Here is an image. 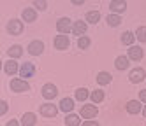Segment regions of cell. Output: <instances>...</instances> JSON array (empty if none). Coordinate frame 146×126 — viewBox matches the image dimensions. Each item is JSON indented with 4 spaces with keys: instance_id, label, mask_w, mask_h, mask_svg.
I'll list each match as a JSON object with an SVG mask.
<instances>
[{
    "instance_id": "obj_2",
    "label": "cell",
    "mask_w": 146,
    "mask_h": 126,
    "mask_svg": "<svg viewBox=\"0 0 146 126\" xmlns=\"http://www.w3.org/2000/svg\"><path fill=\"white\" fill-rule=\"evenodd\" d=\"M23 30H25V25H23V21H19V19H11L7 23V32L11 35H21Z\"/></svg>"
},
{
    "instance_id": "obj_13",
    "label": "cell",
    "mask_w": 146,
    "mask_h": 126,
    "mask_svg": "<svg viewBox=\"0 0 146 126\" xmlns=\"http://www.w3.org/2000/svg\"><path fill=\"white\" fill-rule=\"evenodd\" d=\"M21 18H23L25 23H34V21L37 19V10L32 9V7H27V9H23Z\"/></svg>"
},
{
    "instance_id": "obj_22",
    "label": "cell",
    "mask_w": 146,
    "mask_h": 126,
    "mask_svg": "<svg viewBox=\"0 0 146 126\" xmlns=\"http://www.w3.org/2000/svg\"><path fill=\"white\" fill-rule=\"evenodd\" d=\"M7 54H9V58H14L16 60V58H19V56L23 54V47L18 46V44L16 46H11V47L7 49Z\"/></svg>"
},
{
    "instance_id": "obj_1",
    "label": "cell",
    "mask_w": 146,
    "mask_h": 126,
    "mask_svg": "<svg viewBox=\"0 0 146 126\" xmlns=\"http://www.w3.org/2000/svg\"><path fill=\"white\" fill-rule=\"evenodd\" d=\"M9 86H11V89L14 91V93H25V91H30V84L25 81V79H13L11 81V84H9Z\"/></svg>"
},
{
    "instance_id": "obj_9",
    "label": "cell",
    "mask_w": 146,
    "mask_h": 126,
    "mask_svg": "<svg viewBox=\"0 0 146 126\" xmlns=\"http://www.w3.org/2000/svg\"><path fill=\"white\" fill-rule=\"evenodd\" d=\"M56 30L60 32V33H69V32H72V23L69 18H60L56 21Z\"/></svg>"
},
{
    "instance_id": "obj_29",
    "label": "cell",
    "mask_w": 146,
    "mask_h": 126,
    "mask_svg": "<svg viewBox=\"0 0 146 126\" xmlns=\"http://www.w3.org/2000/svg\"><path fill=\"white\" fill-rule=\"evenodd\" d=\"M135 37L139 42H146V26H139L135 30Z\"/></svg>"
},
{
    "instance_id": "obj_3",
    "label": "cell",
    "mask_w": 146,
    "mask_h": 126,
    "mask_svg": "<svg viewBox=\"0 0 146 126\" xmlns=\"http://www.w3.org/2000/svg\"><path fill=\"white\" fill-rule=\"evenodd\" d=\"M39 112H40V116H44V117H55L58 114V107L53 105V103H42Z\"/></svg>"
},
{
    "instance_id": "obj_35",
    "label": "cell",
    "mask_w": 146,
    "mask_h": 126,
    "mask_svg": "<svg viewBox=\"0 0 146 126\" xmlns=\"http://www.w3.org/2000/svg\"><path fill=\"white\" fill-rule=\"evenodd\" d=\"M16 124H18V121H9L7 123V126H16Z\"/></svg>"
},
{
    "instance_id": "obj_19",
    "label": "cell",
    "mask_w": 146,
    "mask_h": 126,
    "mask_svg": "<svg viewBox=\"0 0 146 126\" xmlns=\"http://www.w3.org/2000/svg\"><path fill=\"white\" fill-rule=\"evenodd\" d=\"M86 32V21H76L74 25H72V33L74 35H83Z\"/></svg>"
},
{
    "instance_id": "obj_10",
    "label": "cell",
    "mask_w": 146,
    "mask_h": 126,
    "mask_svg": "<svg viewBox=\"0 0 146 126\" xmlns=\"http://www.w3.org/2000/svg\"><path fill=\"white\" fill-rule=\"evenodd\" d=\"M132 61H139V60H143V56H144V52H143V47H139V46H129V54H127Z\"/></svg>"
},
{
    "instance_id": "obj_5",
    "label": "cell",
    "mask_w": 146,
    "mask_h": 126,
    "mask_svg": "<svg viewBox=\"0 0 146 126\" xmlns=\"http://www.w3.org/2000/svg\"><path fill=\"white\" fill-rule=\"evenodd\" d=\"M40 94H42L46 100H53L56 94H58V88L55 86V84L48 82V84H44V86H42V91H40Z\"/></svg>"
},
{
    "instance_id": "obj_26",
    "label": "cell",
    "mask_w": 146,
    "mask_h": 126,
    "mask_svg": "<svg viewBox=\"0 0 146 126\" xmlns=\"http://www.w3.org/2000/svg\"><path fill=\"white\" fill-rule=\"evenodd\" d=\"M65 124H67V126H78V124H81L79 116H76V114H69L67 117H65Z\"/></svg>"
},
{
    "instance_id": "obj_4",
    "label": "cell",
    "mask_w": 146,
    "mask_h": 126,
    "mask_svg": "<svg viewBox=\"0 0 146 126\" xmlns=\"http://www.w3.org/2000/svg\"><path fill=\"white\" fill-rule=\"evenodd\" d=\"M35 72H37V68H35V65L34 63H28V61H25L21 67H19V75L21 77H25V79H28V77H34L35 75Z\"/></svg>"
},
{
    "instance_id": "obj_27",
    "label": "cell",
    "mask_w": 146,
    "mask_h": 126,
    "mask_svg": "<svg viewBox=\"0 0 146 126\" xmlns=\"http://www.w3.org/2000/svg\"><path fill=\"white\" fill-rule=\"evenodd\" d=\"M90 44H92L90 37L79 35V39H78V47H79V49H88V47H90Z\"/></svg>"
},
{
    "instance_id": "obj_24",
    "label": "cell",
    "mask_w": 146,
    "mask_h": 126,
    "mask_svg": "<svg viewBox=\"0 0 146 126\" xmlns=\"http://www.w3.org/2000/svg\"><path fill=\"white\" fill-rule=\"evenodd\" d=\"M86 21L92 25H97L100 21V12L99 10H90V12H86Z\"/></svg>"
},
{
    "instance_id": "obj_32",
    "label": "cell",
    "mask_w": 146,
    "mask_h": 126,
    "mask_svg": "<svg viewBox=\"0 0 146 126\" xmlns=\"http://www.w3.org/2000/svg\"><path fill=\"white\" fill-rule=\"evenodd\" d=\"M139 100H141L143 103H146V89H141V91H139Z\"/></svg>"
},
{
    "instance_id": "obj_12",
    "label": "cell",
    "mask_w": 146,
    "mask_h": 126,
    "mask_svg": "<svg viewBox=\"0 0 146 126\" xmlns=\"http://www.w3.org/2000/svg\"><path fill=\"white\" fill-rule=\"evenodd\" d=\"M125 109H127L129 114L137 116L139 112H143V110H141V100H129L127 105H125Z\"/></svg>"
},
{
    "instance_id": "obj_28",
    "label": "cell",
    "mask_w": 146,
    "mask_h": 126,
    "mask_svg": "<svg viewBox=\"0 0 146 126\" xmlns=\"http://www.w3.org/2000/svg\"><path fill=\"white\" fill-rule=\"evenodd\" d=\"M88 96H90L88 89H85V88H79V89H76V100H79V102H85Z\"/></svg>"
},
{
    "instance_id": "obj_33",
    "label": "cell",
    "mask_w": 146,
    "mask_h": 126,
    "mask_svg": "<svg viewBox=\"0 0 146 126\" xmlns=\"http://www.w3.org/2000/svg\"><path fill=\"white\" fill-rule=\"evenodd\" d=\"M83 124H86V126H97L99 123H97V121H85Z\"/></svg>"
},
{
    "instance_id": "obj_34",
    "label": "cell",
    "mask_w": 146,
    "mask_h": 126,
    "mask_svg": "<svg viewBox=\"0 0 146 126\" xmlns=\"http://www.w3.org/2000/svg\"><path fill=\"white\" fill-rule=\"evenodd\" d=\"M74 5H81V4H85V0H70Z\"/></svg>"
},
{
    "instance_id": "obj_14",
    "label": "cell",
    "mask_w": 146,
    "mask_h": 126,
    "mask_svg": "<svg viewBox=\"0 0 146 126\" xmlns=\"http://www.w3.org/2000/svg\"><path fill=\"white\" fill-rule=\"evenodd\" d=\"M4 72L7 74V75H14L16 72H19V67H18V63L14 61V58H11L9 61L4 63Z\"/></svg>"
},
{
    "instance_id": "obj_20",
    "label": "cell",
    "mask_w": 146,
    "mask_h": 126,
    "mask_svg": "<svg viewBox=\"0 0 146 126\" xmlns=\"http://www.w3.org/2000/svg\"><path fill=\"white\" fill-rule=\"evenodd\" d=\"M113 81V75L109 72H99L97 74V82L100 84V86H106V84H109Z\"/></svg>"
},
{
    "instance_id": "obj_23",
    "label": "cell",
    "mask_w": 146,
    "mask_h": 126,
    "mask_svg": "<svg viewBox=\"0 0 146 126\" xmlns=\"http://www.w3.org/2000/svg\"><path fill=\"white\" fill-rule=\"evenodd\" d=\"M106 21H108V25H109V26H118V25L121 23V18H120L118 12H113V14H108Z\"/></svg>"
},
{
    "instance_id": "obj_18",
    "label": "cell",
    "mask_w": 146,
    "mask_h": 126,
    "mask_svg": "<svg viewBox=\"0 0 146 126\" xmlns=\"http://www.w3.org/2000/svg\"><path fill=\"white\" fill-rule=\"evenodd\" d=\"M72 109H74V100H72V98H62L60 110L67 114V112H72Z\"/></svg>"
},
{
    "instance_id": "obj_17",
    "label": "cell",
    "mask_w": 146,
    "mask_h": 126,
    "mask_svg": "<svg viewBox=\"0 0 146 126\" xmlns=\"http://www.w3.org/2000/svg\"><path fill=\"white\" fill-rule=\"evenodd\" d=\"M21 124H23V126H34V124H37V116H35V114H32V112L23 114V117H21Z\"/></svg>"
},
{
    "instance_id": "obj_8",
    "label": "cell",
    "mask_w": 146,
    "mask_h": 126,
    "mask_svg": "<svg viewBox=\"0 0 146 126\" xmlns=\"http://www.w3.org/2000/svg\"><path fill=\"white\" fill-rule=\"evenodd\" d=\"M28 52L32 56H39V54H42L44 52V44L40 40H32L28 44Z\"/></svg>"
},
{
    "instance_id": "obj_11",
    "label": "cell",
    "mask_w": 146,
    "mask_h": 126,
    "mask_svg": "<svg viewBox=\"0 0 146 126\" xmlns=\"http://www.w3.org/2000/svg\"><path fill=\"white\" fill-rule=\"evenodd\" d=\"M144 77H146L144 68H134V70L130 72V75H129V79H130V82H132V84L143 82V81H144Z\"/></svg>"
},
{
    "instance_id": "obj_36",
    "label": "cell",
    "mask_w": 146,
    "mask_h": 126,
    "mask_svg": "<svg viewBox=\"0 0 146 126\" xmlns=\"http://www.w3.org/2000/svg\"><path fill=\"white\" fill-rule=\"evenodd\" d=\"M143 116L146 117V105H144V109H143Z\"/></svg>"
},
{
    "instance_id": "obj_31",
    "label": "cell",
    "mask_w": 146,
    "mask_h": 126,
    "mask_svg": "<svg viewBox=\"0 0 146 126\" xmlns=\"http://www.w3.org/2000/svg\"><path fill=\"white\" fill-rule=\"evenodd\" d=\"M0 105H2V109H0V114L4 116V114L7 112V109H9V107H7V102H5V100H2V103H0Z\"/></svg>"
},
{
    "instance_id": "obj_16",
    "label": "cell",
    "mask_w": 146,
    "mask_h": 126,
    "mask_svg": "<svg viewBox=\"0 0 146 126\" xmlns=\"http://www.w3.org/2000/svg\"><path fill=\"white\" fill-rule=\"evenodd\" d=\"M130 58L129 56H118L116 61H114V67H116V70H127L129 65H130Z\"/></svg>"
},
{
    "instance_id": "obj_21",
    "label": "cell",
    "mask_w": 146,
    "mask_h": 126,
    "mask_svg": "<svg viewBox=\"0 0 146 126\" xmlns=\"http://www.w3.org/2000/svg\"><path fill=\"white\" fill-rule=\"evenodd\" d=\"M135 39L137 37H135V33H132V32H123L121 33V44L123 46H132Z\"/></svg>"
},
{
    "instance_id": "obj_15",
    "label": "cell",
    "mask_w": 146,
    "mask_h": 126,
    "mask_svg": "<svg viewBox=\"0 0 146 126\" xmlns=\"http://www.w3.org/2000/svg\"><path fill=\"white\" fill-rule=\"evenodd\" d=\"M109 9L113 10V12L121 14V12H125V9H127V2H125V0H113V2L109 4Z\"/></svg>"
},
{
    "instance_id": "obj_30",
    "label": "cell",
    "mask_w": 146,
    "mask_h": 126,
    "mask_svg": "<svg viewBox=\"0 0 146 126\" xmlns=\"http://www.w3.org/2000/svg\"><path fill=\"white\" fill-rule=\"evenodd\" d=\"M34 5H35L39 10H46V9H48L46 0H34Z\"/></svg>"
},
{
    "instance_id": "obj_25",
    "label": "cell",
    "mask_w": 146,
    "mask_h": 126,
    "mask_svg": "<svg viewBox=\"0 0 146 126\" xmlns=\"http://www.w3.org/2000/svg\"><path fill=\"white\" fill-rule=\"evenodd\" d=\"M104 96H106V94H104L102 89H95V91H92V93H90V98H92L93 103H100V102L104 100Z\"/></svg>"
},
{
    "instance_id": "obj_7",
    "label": "cell",
    "mask_w": 146,
    "mask_h": 126,
    "mask_svg": "<svg viewBox=\"0 0 146 126\" xmlns=\"http://www.w3.org/2000/svg\"><path fill=\"white\" fill-rule=\"evenodd\" d=\"M69 46H70V40H69L67 33H60L55 37V47L58 51H65V49H69Z\"/></svg>"
},
{
    "instance_id": "obj_6",
    "label": "cell",
    "mask_w": 146,
    "mask_h": 126,
    "mask_svg": "<svg viewBox=\"0 0 146 126\" xmlns=\"http://www.w3.org/2000/svg\"><path fill=\"white\" fill-rule=\"evenodd\" d=\"M97 114H99V109L95 107V103L93 105H83L81 107V117L83 119H93Z\"/></svg>"
}]
</instances>
